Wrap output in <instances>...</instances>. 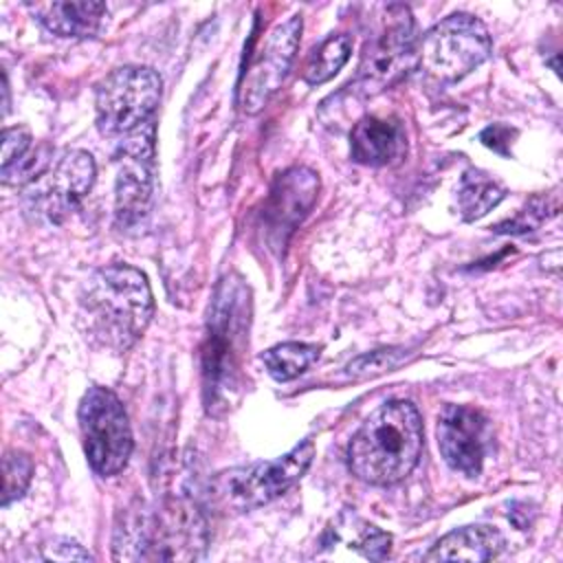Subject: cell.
<instances>
[{
    "instance_id": "6da1fadb",
    "label": "cell",
    "mask_w": 563,
    "mask_h": 563,
    "mask_svg": "<svg viewBox=\"0 0 563 563\" xmlns=\"http://www.w3.org/2000/svg\"><path fill=\"white\" fill-rule=\"evenodd\" d=\"M152 314L154 299L147 277L128 264L95 271L79 292V319L86 336L117 354L139 341Z\"/></svg>"
},
{
    "instance_id": "7a4b0ae2",
    "label": "cell",
    "mask_w": 563,
    "mask_h": 563,
    "mask_svg": "<svg viewBox=\"0 0 563 563\" xmlns=\"http://www.w3.org/2000/svg\"><path fill=\"white\" fill-rule=\"evenodd\" d=\"M422 453V418L409 400L376 407L352 435L347 466L354 477L372 486L405 479Z\"/></svg>"
},
{
    "instance_id": "3957f363",
    "label": "cell",
    "mask_w": 563,
    "mask_h": 563,
    "mask_svg": "<svg viewBox=\"0 0 563 563\" xmlns=\"http://www.w3.org/2000/svg\"><path fill=\"white\" fill-rule=\"evenodd\" d=\"M202 528L198 512L183 504L165 510H132L114 532V559H196L205 548Z\"/></svg>"
},
{
    "instance_id": "277c9868",
    "label": "cell",
    "mask_w": 563,
    "mask_h": 563,
    "mask_svg": "<svg viewBox=\"0 0 563 563\" xmlns=\"http://www.w3.org/2000/svg\"><path fill=\"white\" fill-rule=\"evenodd\" d=\"M249 325V297L240 282L224 279L209 308L207 339L202 345V376L207 405H220L235 385L238 361Z\"/></svg>"
},
{
    "instance_id": "5b68a950",
    "label": "cell",
    "mask_w": 563,
    "mask_h": 563,
    "mask_svg": "<svg viewBox=\"0 0 563 563\" xmlns=\"http://www.w3.org/2000/svg\"><path fill=\"white\" fill-rule=\"evenodd\" d=\"M493 42L482 20L453 13L433 24L418 48L422 70L435 81H457L488 59Z\"/></svg>"
},
{
    "instance_id": "8992f818",
    "label": "cell",
    "mask_w": 563,
    "mask_h": 563,
    "mask_svg": "<svg viewBox=\"0 0 563 563\" xmlns=\"http://www.w3.org/2000/svg\"><path fill=\"white\" fill-rule=\"evenodd\" d=\"M161 86L158 73L147 66H121L106 75L95 92L99 132L121 139L152 121L161 101Z\"/></svg>"
},
{
    "instance_id": "52a82bcc",
    "label": "cell",
    "mask_w": 563,
    "mask_h": 563,
    "mask_svg": "<svg viewBox=\"0 0 563 563\" xmlns=\"http://www.w3.org/2000/svg\"><path fill=\"white\" fill-rule=\"evenodd\" d=\"M77 416L90 468L103 477L123 471L134 442L128 413L117 394L99 385L88 387Z\"/></svg>"
},
{
    "instance_id": "ba28073f",
    "label": "cell",
    "mask_w": 563,
    "mask_h": 563,
    "mask_svg": "<svg viewBox=\"0 0 563 563\" xmlns=\"http://www.w3.org/2000/svg\"><path fill=\"white\" fill-rule=\"evenodd\" d=\"M95 183V161L84 150H66L22 191L24 211L33 220L59 224L86 198Z\"/></svg>"
},
{
    "instance_id": "9c48e42d",
    "label": "cell",
    "mask_w": 563,
    "mask_h": 563,
    "mask_svg": "<svg viewBox=\"0 0 563 563\" xmlns=\"http://www.w3.org/2000/svg\"><path fill=\"white\" fill-rule=\"evenodd\" d=\"M312 457L314 444L303 440L275 460L255 462L222 473L216 479V488L235 510H253L277 499L290 486H295L308 471Z\"/></svg>"
},
{
    "instance_id": "30bf717a",
    "label": "cell",
    "mask_w": 563,
    "mask_h": 563,
    "mask_svg": "<svg viewBox=\"0 0 563 563\" xmlns=\"http://www.w3.org/2000/svg\"><path fill=\"white\" fill-rule=\"evenodd\" d=\"M413 18L405 4H387L380 29L363 48L354 86L363 95H376L400 79L416 55Z\"/></svg>"
},
{
    "instance_id": "8fae6325",
    "label": "cell",
    "mask_w": 563,
    "mask_h": 563,
    "mask_svg": "<svg viewBox=\"0 0 563 563\" xmlns=\"http://www.w3.org/2000/svg\"><path fill=\"white\" fill-rule=\"evenodd\" d=\"M117 183H114V218L119 227L132 229L141 224L152 209L154 198V119L117 139Z\"/></svg>"
},
{
    "instance_id": "7c38bea8",
    "label": "cell",
    "mask_w": 563,
    "mask_h": 563,
    "mask_svg": "<svg viewBox=\"0 0 563 563\" xmlns=\"http://www.w3.org/2000/svg\"><path fill=\"white\" fill-rule=\"evenodd\" d=\"M301 15H290L277 22L251 55L246 70L238 81V106L246 114L260 112L268 99L282 88L301 37Z\"/></svg>"
},
{
    "instance_id": "4fadbf2b",
    "label": "cell",
    "mask_w": 563,
    "mask_h": 563,
    "mask_svg": "<svg viewBox=\"0 0 563 563\" xmlns=\"http://www.w3.org/2000/svg\"><path fill=\"white\" fill-rule=\"evenodd\" d=\"M435 435L438 449L453 471L466 477L482 473L490 444V424L482 411L464 405H446L438 416Z\"/></svg>"
},
{
    "instance_id": "5bb4252c",
    "label": "cell",
    "mask_w": 563,
    "mask_h": 563,
    "mask_svg": "<svg viewBox=\"0 0 563 563\" xmlns=\"http://www.w3.org/2000/svg\"><path fill=\"white\" fill-rule=\"evenodd\" d=\"M317 191L319 176L308 167H290L279 174L264 205V222L271 238L275 235L284 244L286 233H290L314 205Z\"/></svg>"
},
{
    "instance_id": "9a60e30c",
    "label": "cell",
    "mask_w": 563,
    "mask_h": 563,
    "mask_svg": "<svg viewBox=\"0 0 563 563\" xmlns=\"http://www.w3.org/2000/svg\"><path fill=\"white\" fill-rule=\"evenodd\" d=\"M405 150V128L394 117H365L350 134V154L361 165H391L402 158Z\"/></svg>"
},
{
    "instance_id": "2e32d148",
    "label": "cell",
    "mask_w": 563,
    "mask_h": 563,
    "mask_svg": "<svg viewBox=\"0 0 563 563\" xmlns=\"http://www.w3.org/2000/svg\"><path fill=\"white\" fill-rule=\"evenodd\" d=\"M46 31L59 37H92L108 13L106 2H42L31 4Z\"/></svg>"
},
{
    "instance_id": "e0dca14e",
    "label": "cell",
    "mask_w": 563,
    "mask_h": 563,
    "mask_svg": "<svg viewBox=\"0 0 563 563\" xmlns=\"http://www.w3.org/2000/svg\"><path fill=\"white\" fill-rule=\"evenodd\" d=\"M506 541L490 526H464L442 539L424 554V561H488L501 554Z\"/></svg>"
},
{
    "instance_id": "ac0fdd59",
    "label": "cell",
    "mask_w": 563,
    "mask_h": 563,
    "mask_svg": "<svg viewBox=\"0 0 563 563\" xmlns=\"http://www.w3.org/2000/svg\"><path fill=\"white\" fill-rule=\"evenodd\" d=\"M504 194V187L488 174L468 169L457 187V209L464 220H477L497 207Z\"/></svg>"
},
{
    "instance_id": "d6986e66",
    "label": "cell",
    "mask_w": 563,
    "mask_h": 563,
    "mask_svg": "<svg viewBox=\"0 0 563 563\" xmlns=\"http://www.w3.org/2000/svg\"><path fill=\"white\" fill-rule=\"evenodd\" d=\"M319 354H321L319 345L290 341V343H279L266 350L262 354V363L275 380L286 383L303 374L319 358Z\"/></svg>"
},
{
    "instance_id": "ffe728a7",
    "label": "cell",
    "mask_w": 563,
    "mask_h": 563,
    "mask_svg": "<svg viewBox=\"0 0 563 563\" xmlns=\"http://www.w3.org/2000/svg\"><path fill=\"white\" fill-rule=\"evenodd\" d=\"M352 53V40L350 35H330L325 37L308 57L306 66H303V81L310 86H319L325 84L328 79H332L350 59Z\"/></svg>"
},
{
    "instance_id": "44dd1931",
    "label": "cell",
    "mask_w": 563,
    "mask_h": 563,
    "mask_svg": "<svg viewBox=\"0 0 563 563\" xmlns=\"http://www.w3.org/2000/svg\"><path fill=\"white\" fill-rule=\"evenodd\" d=\"M339 526L350 532V537H345L350 548H356L367 559H385L387 556L389 543H391V537L387 532L378 530L372 523H365V521L352 517L350 512H343Z\"/></svg>"
},
{
    "instance_id": "7402d4cb",
    "label": "cell",
    "mask_w": 563,
    "mask_h": 563,
    "mask_svg": "<svg viewBox=\"0 0 563 563\" xmlns=\"http://www.w3.org/2000/svg\"><path fill=\"white\" fill-rule=\"evenodd\" d=\"M4 468V488H2V506H9L13 499L22 497L31 475H33V462L22 451H7L2 460Z\"/></svg>"
},
{
    "instance_id": "603a6c76",
    "label": "cell",
    "mask_w": 563,
    "mask_h": 563,
    "mask_svg": "<svg viewBox=\"0 0 563 563\" xmlns=\"http://www.w3.org/2000/svg\"><path fill=\"white\" fill-rule=\"evenodd\" d=\"M559 209V202L556 200H548V198H532L512 220H506V222H499L495 227L497 233H526V231H532L537 229L543 220H548L550 216H554Z\"/></svg>"
},
{
    "instance_id": "cb8c5ba5",
    "label": "cell",
    "mask_w": 563,
    "mask_h": 563,
    "mask_svg": "<svg viewBox=\"0 0 563 563\" xmlns=\"http://www.w3.org/2000/svg\"><path fill=\"white\" fill-rule=\"evenodd\" d=\"M405 354L402 350H378V352H369L365 356H358L356 361H352L347 365V374L363 378V376H376L383 372H389L394 367H398L402 363Z\"/></svg>"
},
{
    "instance_id": "d4e9b609",
    "label": "cell",
    "mask_w": 563,
    "mask_h": 563,
    "mask_svg": "<svg viewBox=\"0 0 563 563\" xmlns=\"http://www.w3.org/2000/svg\"><path fill=\"white\" fill-rule=\"evenodd\" d=\"M31 150V132L22 125L2 132V172L18 165Z\"/></svg>"
},
{
    "instance_id": "484cf974",
    "label": "cell",
    "mask_w": 563,
    "mask_h": 563,
    "mask_svg": "<svg viewBox=\"0 0 563 563\" xmlns=\"http://www.w3.org/2000/svg\"><path fill=\"white\" fill-rule=\"evenodd\" d=\"M515 136V130H510L508 125H501V123H493L490 128H486L482 134H479V139H482V143L486 145V147H490V150H495V152H499V154H504V156H508L510 154V139Z\"/></svg>"
},
{
    "instance_id": "4316f807",
    "label": "cell",
    "mask_w": 563,
    "mask_h": 563,
    "mask_svg": "<svg viewBox=\"0 0 563 563\" xmlns=\"http://www.w3.org/2000/svg\"><path fill=\"white\" fill-rule=\"evenodd\" d=\"M44 559H55V561H68V559H79V561H90L92 556L81 550L77 543L73 541H55L53 545H48V552H44Z\"/></svg>"
},
{
    "instance_id": "83f0119b",
    "label": "cell",
    "mask_w": 563,
    "mask_h": 563,
    "mask_svg": "<svg viewBox=\"0 0 563 563\" xmlns=\"http://www.w3.org/2000/svg\"><path fill=\"white\" fill-rule=\"evenodd\" d=\"M2 95H4L2 108H4V112H7V110H9V84H7V75H2Z\"/></svg>"
}]
</instances>
